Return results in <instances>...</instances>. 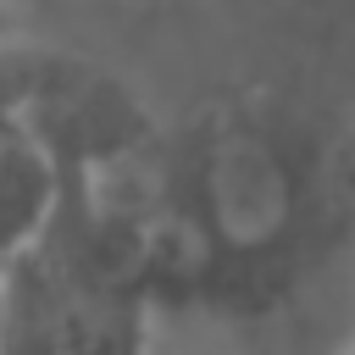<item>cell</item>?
I'll return each instance as SVG.
<instances>
[{"label": "cell", "instance_id": "1", "mask_svg": "<svg viewBox=\"0 0 355 355\" xmlns=\"http://www.w3.org/2000/svg\"><path fill=\"white\" fill-rule=\"evenodd\" d=\"M55 200H61V150L33 116H22L0 133V272L39 244V233L55 216Z\"/></svg>", "mask_w": 355, "mask_h": 355}, {"label": "cell", "instance_id": "2", "mask_svg": "<svg viewBox=\"0 0 355 355\" xmlns=\"http://www.w3.org/2000/svg\"><path fill=\"white\" fill-rule=\"evenodd\" d=\"M78 50H61V44H33V39H0V133L11 122L28 116V105L72 67Z\"/></svg>", "mask_w": 355, "mask_h": 355}, {"label": "cell", "instance_id": "3", "mask_svg": "<svg viewBox=\"0 0 355 355\" xmlns=\"http://www.w3.org/2000/svg\"><path fill=\"white\" fill-rule=\"evenodd\" d=\"M0 39H17V6L0 0Z\"/></svg>", "mask_w": 355, "mask_h": 355}]
</instances>
